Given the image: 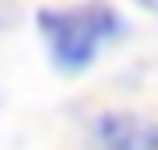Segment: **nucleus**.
Wrapping results in <instances>:
<instances>
[{
  "instance_id": "1",
  "label": "nucleus",
  "mask_w": 158,
  "mask_h": 150,
  "mask_svg": "<svg viewBox=\"0 0 158 150\" xmlns=\"http://www.w3.org/2000/svg\"><path fill=\"white\" fill-rule=\"evenodd\" d=\"M38 33L46 42L50 63L63 75H79L96 63L104 42L121 33V13L108 0H79L67 8H38Z\"/></svg>"
},
{
  "instance_id": "2",
  "label": "nucleus",
  "mask_w": 158,
  "mask_h": 150,
  "mask_svg": "<svg viewBox=\"0 0 158 150\" xmlns=\"http://www.w3.org/2000/svg\"><path fill=\"white\" fill-rule=\"evenodd\" d=\"M96 138L104 150H158V125L137 113H100Z\"/></svg>"
}]
</instances>
